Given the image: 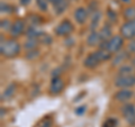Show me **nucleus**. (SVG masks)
<instances>
[{
    "instance_id": "nucleus-1",
    "label": "nucleus",
    "mask_w": 135,
    "mask_h": 127,
    "mask_svg": "<svg viewBox=\"0 0 135 127\" xmlns=\"http://www.w3.org/2000/svg\"><path fill=\"white\" fill-rule=\"evenodd\" d=\"M20 52V45L15 40H7L3 41L1 38V46H0V53L2 56L12 58L16 57Z\"/></svg>"
},
{
    "instance_id": "nucleus-2",
    "label": "nucleus",
    "mask_w": 135,
    "mask_h": 127,
    "mask_svg": "<svg viewBox=\"0 0 135 127\" xmlns=\"http://www.w3.org/2000/svg\"><path fill=\"white\" fill-rule=\"evenodd\" d=\"M104 43H105L104 48L108 50L110 53H116L122 48V46H123V37L115 35V36L110 37L107 42H104Z\"/></svg>"
},
{
    "instance_id": "nucleus-3",
    "label": "nucleus",
    "mask_w": 135,
    "mask_h": 127,
    "mask_svg": "<svg viewBox=\"0 0 135 127\" xmlns=\"http://www.w3.org/2000/svg\"><path fill=\"white\" fill-rule=\"evenodd\" d=\"M120 34L124 38L132 40L135 37V20H127L125 24L122 25Z\"/></svg>"
},
{
    "instance_id": "nucleus-4",
    "label": "nucleus",
    "mask_w": 135,
    "mask_h": 127,
    "mask_svg": "<svg viewBox=\"0 0 135 127\" xmlns=\"http://www.w3.org/2000/svg\"><path fill=\"white\" fill-rule=\"evenodd\" d=\"M115 84L119 88H128L135 84V75H118L115 79Z\"/></svg>"
},
{
    "instance_id": "nucleus-5",
    "label": "nucleus",
    "mask_w": 135,
    "mask_h": 127,
    "mask_svg": "<svg viewBox=\"0 0 135 127\" xmlns=\"http://www.w3.org/2000/svg\"><path fill=\"white\" fill-rule=\"evenodd\" d=\"M73 32V25L69 20H63L55 28V34L59 36H69Z\"/></svg>"
},
{
    "instance_id": "nucleus-6",
    "label": "nucleus",
    "mask_w": 135,
    "mask_h": 127,
    "mask_svg": "<svg viewBox=\"0 0 135 127\" xmlns=\"http://www.w3.org/2000/svg\"><path fill=\"white\" fill-rule=\"evenodd\" d=\"M122 113H123V116L125 119L127 120L128 124L135 125V107H134V105H131V104L125 105L123 109H122Z\"/></svg>"
},
{
    "instance_id": "nucleus-7",
    "label": "nucleus",
    "mask_w": 135,
    "mask_h": 127,
    "mask_svg": "<svg viewBox=\"0 0 135 127\" xmlns=\"http://www.w3.org/2000/svg\"><path fill=\"white\" fill-rule=\"evenodd\" d=\"M64 88V82L63 80L59 77H54L51 82V87H50V92L52 95H59L60 92L63 90Z\"/></svg>"
},
{
    "instance_id": "nucleus-8",
    "label": "nucleus",
    "mask_w": 135,
    "mask_h": 127,
    "mask_svg": "<svg viewBox=\"0 0 135 127\" xmlns=\"http://www.w3.org/2000/svg\"><path fill=\"white\" fill-rule=\"evenodd\" d=\"M100 62H101V60L98 55V53L97 52L90 53L89 55L86 57V60H84V66L89 67V69H94V67H96Z\"/></svg>"
},
{
    "instance_id": "nucleus-9",
    "label": "nucleus",
    "mask_w": 135,
    "mask_h": 127,
    "mask_svg": "<svg viewBox=\"0 0 135 127\" xmlns=\"http://www.w3.org/2000/svg\"><path fill=\"white\" fill-rule=\"evenodd\" d=\"M25 31V23L22 19H17L16 22L10 26V34L11 36H19Z\"/></svg>"
},
{
    "instance_id": "nucleus-10",
    "label": "nucleus",
    "mask_w": 135,
    "mask_h": 127,
    "mask_svg": "<svg viewBox=\"0 0 135 127\" xmlns=\"http://www.w3.org/2000/svg\"><path fill=\"white\" fill-rule=\"evenodd\" d=\"M132 91L131 90H127V89H122V90L117 91L115 94V99L117 101H119V102H126V101H128L131 98H132Z\"/></svg>"
},
{
    "instance_id": "nucleus-11",
    "label": "nucleus",
    "mask_w": 135,
    "mask_h": 127,
    "mask_svg": "<svg viewBox=\"0 0 135 127\" xmlns=\"http://www.w3.org/2000/svg\"><path fill=\"white\" fill-rule=\"evenodd\" d=\"M87 18H88V11H87L86 8L80 7L74 11V19L77 20V23L84 24L86 23V20H87Z\"/></svg>"
},
{
    "instance_id": "nucleus-12",
    "label": "nucleus",
    "mask_w": 135,
    "mask_h": 127,
    "mask_svg": "<svg viewBox=\"0 0 135 127\" xmlns=\"http://www.w3.org/2000/svg\"><path fill=\"white\" fill-rule=\"evenodd\" d=\"M100 42H103L101 40V36L99 33H96V32H92L89 36H88V40H87V43L89 46H95V45H98Z\"/></svg>"
},
{
    "instance_id": "nucleus-13",
    "label": "nucleus",
    "mask_w": 135,
    "mask_h": 127,
    "mask_svg": "<svg viewBox=\"0 0 135 127\" xmlns=\"http://www.w3.org/2000/svg\"><path fill=\"white\" fill-rule=\"evenodd\" d=\"M123 15L126 20H135V7H127Z\"/></svg>"
},
{
    "instance_id": "nucleus-14",
    "label": "nucleus",
    "mask_w": 135,
    "mask_h": 127,
    "mask_svg": "<svg viewBox=\"0 0 135 127\" xmlns=\"http://www.w3.org/2000/svg\"><path fill=\"white\" fill-rule=\"evenodd\" d=\"M133 72H134L133 66H131V65H123L119 69L118 75H131V74H133Z\"/></svg>"
},
{
    "instance_id": "nucleus-15",
    "label": "nucleus",
    "mask_w": 135,
    "mask_h": 127,
    "mask_svg": "<svg viewBox=\"0 0 135 127\" xmlns=\"http://www.w3.org/2000/svg\"><path fill=\"white\" fill-rule=\"evenodd\" d=\"M54 7H55L56 14H62V12L66 9V7H68V1H66V0H61V1L59 2V3L54 5Z\"/></svg>"
},
{
    "instance_id": "nucleus-16",
    "label": "nucleus",
    "mask_w": 135,
    "mask_h": 127,
    "mask_svg": "<svg viewBox=\"0 0 135 127\" xmlns=\"http://www.w3.org/2000/svg\"><path fill=\"white\" fill-rule=\"evenodd\" d=\"M99 34H100V36H101V40H103L104 42H107L109 38H110L109 36H112L110 29H109V27H107V26L101 29V32H100Z\"/></svg>"
},
{
    "instance_id": "nucleus-17",
    "label": "nucleus",
    "mask_w": 135,
    "mask_h": 127,
    "mask_svg": "<svg viewBox=\"0 0 135 127\" xmlns=\"http://www.w3.org/2000/svg\"><path fill=\"white\" fill-rule=\"evenodd\" d=\"M14 92H15V86L14 84H10V86L6 89L5 94L2 95V100H6L8 98H10V97L14 95Z\"/></svg>"
},
{
    "instance_id": "nucleus-18",
    "label": "nucleus",
    "mask_w": 135,
    "mask_h": 127,
    "mask_svg": "<svg viewBox=\"0 0 135 127\" xmlns=\"http://www.w3.org/2000/svg\"><path fill=\"white\" fill-rule=\"evenodd\" d=\"M126 57H127V53H120V54H117V55L115 56V58H114V65H117L119 64V63L124 62L126 60Z\"/></svg>"
},
{
    "instance_id": "nucleus-19",
    "label": "nucleus",
    "mask_w": 135,
    "mask_h": 127,
    "mask_svg": "<svg viewBox=\"0 0 135 127\" xmlns=\"http://www.w3.org/2000/svg\"><path fill=\"white\" fill-rule=\"evenodd\" d=\"M100 12L99 11H96L94 16H92V22H91V29H95L97 27V25H98V23L100 22Z\"/></svg>"
},
{
    "instance_id": "nucleus-20",
    "label": "nucleus",
    "mask_w": 135,
    "mask_h": 127,
    "mask_svg": "<svg viewBox=\"0 0 135 127\" xmlns=\"http://www.w3.org/2000/svg\"><path fill=\"white\" fill-rule=\"evenodd\" d=\"M41 34L36 31L35 27H29L27 31V36L28 38H36V37H40Z\"/></svg>"
},
{
    "instance_id": "nucleus-21",
    "label": "nucleus",
    "mask_w": 135,
    "mask_h": 127,
    "mask_svg": "<svg viewBox=\"0 0 135 127\" xmlns=\"http://www.w3.org/2000/svg\"><path fill=\"white\" fill-rule=\"evenodd\" d=\"M116 125H117V120L115 118H109V119H107L104 123L103 127H116Z\"/></svg>"
},
{
    "instance_id": "nucleus-22",
    "label": "nucleus",
    "mask_w": 135,
    "mask_h": 127,
    "mask_svg": "<svg viewBox=\"0 0 135 127\" xmlns=\"http://www.w3.org/2000/svg\"><path fill=\"white\" fill-rule=\"evenodd\" d=\"M36 44H37V42L35 38H29L27 42H26V44H25V47L26 48H31V50H34L36 47Z\"/></svg>"
},
{
    "instance_id": "nucleus-23",
    "label": "nucleus",
    "mask_w": 135,
    "mask_h": 127,
    "mask_svg": "<svg viewBox=\"0 0 135 127\" xmlns=\"http://www.w3.org/2000/svg\"><path fill=\"white\" fill-rule=\"evenodd\" d=\"M37 1V6H38L42 10H46L47 9V0H36Z\"/></svg>"
},
{
    "instance_id": "nucleus-24",
    "label": "nucleus",
    "mask_w": 135,
    "mask_h": 127,
    "mask_svg": "<svg viewBox=\"0 0 135 127\" xmlns=\"http://www.w3.org/2000/svg\"><path fill=\"white\" fill-rule=\"evenodd\" d=\"M128 51L131 53H133V54H135V41H132L129 43V45H128Z\"/></svg>"
},
{
    "instance_id": "nucleus-25",
    "label": "nucleus",
    "mask_w": 135,
    "mask_h": 127,
    "mask_svg": "<svg viewBox=\"0 0 135 127\" xmlns=\"http://www.w3.org/2000/svg\"><path fill=\"white\" fill-rule=\"evenodd\" d=\"M84 111H86V107L82 106V107H79L77 110H75V114H78V115H81V114H83Z\"/></svg>"
},
{
    "instance_id": "nucleus-26",
    "label": "nucleus",
    "mask_w": 135,
    "mask_h": 127,
    "mask_svg": "<svg viewBox=\"0 0 135 127\" xmlns=\"http://www.w3.org/2000/svg\"><path fill=\"white\" fill-rule=\"evenodd\" d=\"M8 25H9V22H8V20H2V22H1V28L2 29L6 28L5 26H8Z\"/></svg>"
},
{
    "instance_id": "nucleus-27",
    "label": "nucleus",
    "mask_w": 135,
    "mask_h": 127,
    "mask_svg": "<svg viewBox=\"0 0 135 127\" xmlns=\"http://www.w3.org/2000/svg\"><path fill=\"white\" fill-rule=\"evenodd\" d=\"M47 1H49V2H51L52 5H56V3H59V2L61 1V0H47Z\"/></svg>"
},
{
    "instance_id": "nucleus-28",
    "label": "nucleus",
    "mask_w": 135,
    "mask_h": 127,
    "mask_svg": "<svg viewBox=\"0 0 135 127\" xmlns=\"http://www.w3.org/2000/svg\"><path fill=\"white\" fill-rule=\"evenodd\" d=\"M20 2H22L23 5H27V3L29 2V0H20Z\"/></svg>"
},
{
    "instance_id": "nucleus-29",
    "label": "nucleus",
    "mask_w": 135,
    "mask_h": 127,
    "mask_svg": "<svg viewBox=\"0 0 135 127\" xmlns=\"http://www.w3.org/2000/svg\"><path fill=\"white\" fill-rule=\"evenodd\" d=\"M122 1H124V2H129V0H122Z\"/></svg>"
}]
</instances>
